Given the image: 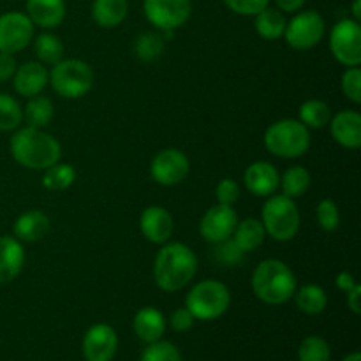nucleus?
<instances>
[{
  "label": "nucleus",
  "mask_w": 361,
  "mask_h": 361,
  "mask_svg": "<svg viewBox=\"0 0 361 361\" xmlns=\"http://www.w3.org/2000/svg\"><path fill=\"white\" fill-rule=\"evenodd\" d=\"M11 155L20 166L34 171H44L62 157V147L51 134L35 127H18L11 137Z\"/></svg>",
  "instance_id": "1"
},
{
  "label": "nucleus",
  "mask_w": 361,
  "mask_h": 361,
  "mask_svg": "<svg viewBox=\"0 0 361 361\" xmlns=\"http://www.w3.org/2000/svg\"><path fill=\"white\" fill-rule=\"evenodd\" d=\"M197 271V257L189 245L168 242L161 247L154 261V279L159 289L176 293L190 284Z\"/></svg>",
  "instance_id": "2"
},
{
  "label": "nucleus",
  "mask_w": 361,
  "mask_h": 361,
  "mask_svg": "<svg viewBox=\"0 0 361 361\" xmlns=\"http://www.w3.org/2000/svg\"><path fill=\"white\" fill-rule=\"evenodd\" d=\"M252 291L267 305H284L295 296L296 277L281 259H264L252 274Z\"/></svg>",
  "instance_id": "3"
},
{
  "label": "nucleus",
  "mask_w": 361,
  "mask_h": 361,
  "mask_svg": "<svg viewBox=\"0 0 361 361\" xmlns=\"http://www.w3.org/2000/svg\"><path fill=\"white\" fill-rule=\"evenodd\" d=\"M263 141L267 150L275 157L298 159L309 152L310 133L300 120L282 118L268 127Z\"/></svg>",
  "instance_id": "4"
},
{
  "label": "nucleus",
  "mask_w": 361,
  "mask_h": 361,
  "mask_svg": "<svg viewBox=\"0 0 361 361\" xmlns=\"http://www.w3.org/2000/svg\"><path fill=\"white\" fill-rule=\"evenodd\" d=\"M95 81L90 63L80 59H62L51 66L48 83L63 99H80L92 90Z\"/></svg>",
  "instance_id": "5"
},
{
  "label": "nucleus",
  "mask_w": 361,
  "mask_h": 361,
  "mask_svg": "<svg viewBox=\"0 0 361 361\" xmlns=\"http://www.w3.org/2000/svg\"><path fill=\"white\" fill-rule=\"evenodd\" d=\"M231 305V293L221 281L207 279L192 286L185 298V309L200 321L219 319Z\"/></svg>",
  "instance_id": "6"
},
{
  "label": "nucleus",
  "mask_w": 361,
  "mask_h": 361,
  "mask_svg": "<svg viewBox=\"0 0 361 361\" xmlns=\"http://www.w3.org/2000/svg\"><path fill=\"white\" fill-rule=\"evenodd\" d=\"M261 222L267 236L277 242H289L300 231V212L295 200L284 194H271L261 210Z\"/></svg>",
  "instance_id": "7"
},
{
  "label": "nucleus",
  "mask_w": 361,
  "mask_h": 361,
  "mask_svg": "<svg viewBox=\"0 0 361 361\" xmlns=\"http://www.w3.org/2000/svg\"><path fill=\"white\" fill-rule=\"evenodd\" d=\"M324 32L326 23L317 11H298L286 25L284 39L293 49L305 51L323 41Z\"/></svg>",
  "instance_id": "8"
},
{
  "label": "nucleus",
  "mask_w": 361,
  "mask_h": 361,
  "mask_svg": "<svg viewBox=\"0 0 361 361\" xmlns=\"http://www.w3.org/2000/svg\"><path fill=\"white\" fill-rule=\"evenodd\" d=\"M330 51L338 63L360 67L361 63V27L360 21L345 18L335 23L330 32Z\"/></svg>",
  "instance_id": "9"
},
{
  "label": "nucleus",
  "mask_w": 361,
  "mask_h": 361,
  "mask_svg": "<svg viewBox=\"0 0 361 361\" xmlns=\"http://www.w3.org/2000/svg\"><path fill=\"white\" fill-rule=\"evenodd\" d=\"M143 13L157 30L183 27L192 14V0H143Z\"/></svg>",
  "instance_id": "10"
},
{
  "label": "nucleus",
  "mask_w": 361,
  "mask_h": 361,
  "mask_svg": "<svg viewBox=\"0 0 361 361\" xmlns=\"http://www.w3.org/2000/svg\"><path fill=\"white\" fill-rule=\"evenodd\" d=\"M35 25L20 11L0 14V51L18 53L34 41Z\"/></svg>",
  "instance_id": "11"
},
{
  "label": "nucleus",
  "mask_w": 361,
  "mask_h": 361,
  "mask_svg": "<svg viewBox=\"0 0 361 361\" xmlns=\"http://www.w3.org/2000/svg\"><path fill=\"white\" fill-rule=\"evenodd\" d=\"M190 171L189 157L178 148L157 152L150 162V175L159 185L173 187L182 183Z\"/></svg>",
  "instance_id": "12"
},
{
  "label": "nucleus",
  "mask_w": 361,
  "mask_h": 361,
  "mask_svg": "<svg viewBox=\"0 0 361 361\" xmlns=\"http://www.w3.org/2000/svg\"><path fill=\"white\" fill-rule=\"evenodd\" d=\"M236 224H238V215L235 208L217 203L201 217L200 235L204 242L215 245V243L231 238Z\"/></svg>",
  "instance_id": "13"
},
{
  "label": "nucleus",
  "mask_w": 361,
  "mask_h": 361,
  "mask_svg": "<svg viewBox=\"0 0 361 361\" xmlns=\"http://www.w3.org/2000/svg\"><path fill=\"white\" fill-rule=\"evenodd\" d=\"M116 348L118 337L109 324H94L83 337V355L87 361H111Z\"/></svg>",
  "instance_id": "14"
},
{
  "label": "nucleus",
  "mask_w": 361,
  "mask_h": 361,
  "mask_svg": "<svg viewBox=\"0 0 361 361\" xmlns=\"http://www.w3.org/2000/svg\"><path fill=\"white\" fill-rule=\"evenodd\" d=\"M140 229L145 238L155 245H164L171 240L175 231V221L164 207L145 208L140 217Z\"/></svg>",
  "instance_id": "15"
},
{
  "label": "nucleus",
  "mask_w": 361,
  "mask_h": 361,
  "mask_svg": "<svg viewBox=\"0 0 361 361\" xmlns=\"http://www.w3.org/2000/svg\"><path fill=\"white\" fill-rule=\"evenodd\" d=\"M243 183L247 190L256 197H270L277 192L281 175L271 162L256 161L243 171Z\"/></svg>",
  "instance_id": "16"
},
{
  "label": "nucleus",
  "mask_w": 361,
  "mask_h": 361,
  "mask_svg": "<svg viewBox=\"0 0 361 361\" xmlns=\"http://www.w3.org/2000/svg\"><path fill=\"white\" fill-rule=\"evenodd\" d=\"M330 133L341 147L358 150L361 147V115L355 109H344L330 120Z\"/></svg>",
  "instance_id": "17"
},
{
  "label": "nucleus",
  "mask_w": 361,
  "mask_h": 361,
  "mask_svg": "<svg viewBox=\"0 0 361 361\" xmlns=\"http://www.w3.org/2000/svg\"><path fill=\"white\" fill-rule=\"evenodd\" d=\"M48 80L49 71L46 69L44 63L34 60V62H25L18 66L16 73L13 76V87L18 94L30 99L44 90Z\"/></svg>",
  "instance_id": "18"
},
{
  "label": "nucleus",
  "mask_w": 361,
  "mask_h": 361,
  "mask_svg": "<svg viewBox=\"0 0 361 361\" xmlns=\"http://www.w3.org/2000/svg\"><path fill=\"white\" fill-rule=\"evenodd\" d=\"M25 250L16 236H0V284H9L21 274Z\"/></svg>",
  "instance_id": "19"
},
{
  "label": "nucleus",
  "mask_w": 361,
  "mask_h": 361,
  "mask_svg": "<svg viewBox=\"0 0 361 361\" xmlns=\"http://www.w3.org/2000/svg\"><path fill=\"white\" fill-rule=\"evenodd\" d=\"M51 231V221L48 215L41 210L23 212L20 217L14 221L13 233L20 242H41Z\"/></svg>",
  "instance_id": "20"
},
{
  "label": "nucleus",
  "mask_w": 361,
  "mask_h": 361,
  "mask_svg": "<svg viewBox=\"0 0 361 361\" xmlns=\"http://www.w3.org/2000/svg\"><path fill=\"white\" fill-rule=\"evenodd\" d=\"M66 0H27V16L37 27L51 30L66 20Z\"/></svg>",
  "instance_id": "21"
},
{
  "label": "nucleus",
  "mask_w": 361,
  "mask_h": 361,
  "mask_svg": "<svg viewBox=\"0 0 361 361\" xmlns=\"http://www.w3.org/2000/svg\"><path fill=\"white\" fill-rule=\"evenodd\" d=\"M134 331L147 344L161 341L166 331V317L155 307H143L136 312L133 321Z\"/></svg>",
  "instance_id": "22"
},
{
  "label": "nucleus",
  "mask_w": 361,
  "mask_h": 361,
  "mask_svg": "<svg viewBox=\"0 0 361 361\" xmlns=\"http://www.w3.org/2000/svg\"><path fill=\"white\" fill-rule=\"evenodd\" d=\"M127 14H129L127 0H94L92 4V20L102 28L118 27Z\"/></svg>",
  "instance_id": "23"
},
{
  "label": "nucleus",
  "mask_w": 361,
  "mask_h": 361,
  "mask_svg": "<svg viewBox=\"0 0 361 361\" xmlns=\"http://www.w3.org/2000/svg\"><path fill=\"white\" fill-rule=\"evenodd\" d=\"M231 238L247 254L254 252V250H257L263 245L264 238H267V231H264V226L259 219L250 217L238 221Z\"/></svg>",
  "instance_id": "24"
},
{
  "label": "nucleus",
  "mask_w": 361,
  "mask_h": 361,
  "mask_svg": "<svg viewBox=\"0 0 361 361\" xmlns=\"http://www.w3.org/2000/svg\"><path fill=\"white\" fill-rule=\"evenodd\" d=\"M286 25H288V20H286L284 13L274 9V7H264L261 13L256 14V21H254L257 35L267 39V41L284 37Z\"/></svg>",
  "instance_id": "25"
},
{
  "label": "nucleus",
  "mask_w": 361,
  "mask_h": 361,
  "mask_svg": "<svg viewBox=\"0 0 361 361\" xmlns=\"http://www.w3.org/2000/svg\"><path fill=\"white\" fill-rule=\"evenodd\" d=\"M295 302L296 307L302 310L303 314L309 316H317L323 312L328 305V295L321 286L317 284H305L295 291Z\"/></svg>",
  "instance_id": "26"
},
{
  "label": "nucleus",
  "mask_w": 361,
  "mask_h": 361,
  "mask_svg": "<svg viewBox=\"0 0 361 361\" xmlns=\"http://www.w3.org/2000/svg\"><path fill=\"white\" fill-rule=\"evenodd\" d=\"M53 115H55V108H53L51 99L41 94L28 99L23 109V118L27 120L28 126L35 127V129H44L53 120Z\"/></svg>",
  "instance_id": "27"
},
{
  "label": "nucleus",
  "mask_w": 361,
  "mask_h": 361,
  "mask_svg": "<svg viewBox=\"0 0 361 361\" xmlns=\"http://www.w3.org/2000/svg\"><path fill=\"white\" fill-rule=\"evenodd\" d=\"M63 42L60 41L59 35L51 34V32H44L34 37V53L37 56V62L44 63V66H55L56 62L63 59Z\"/></svg>",
  "instance_id": "28"
},
{
  "label": "nucleus",
  "mask_w": 361,
  "mask_h": 361,
  "mask_svg": "<svg viewBox=\"0 0 361 361\" xmlns=\"http://www.w3.org/2000/svg\"><path fill=\"white\" fill-rule=\"evenodd\" d=\"M300 122L309 129H323L330 123L331 109L321 99H309L298 109Z\"/></svg>",
  "instance_id": "29"
},
{
  "label": "nucleus",
  "mask_w": 361,
  "mask_h": 361,
  "mask_svg": "<svg viewBox=\"0 0 361 361\" xmlns=\"http://www.w3.org/2000/svg\"><path fill=\"white\" fill-rule=\"evenodd\" d=\"M310 182H312L310 180V173L303 166H293V168L286 169L284 175L281 176L279 187L282 189L284 196L296 200V197H302L309 190Z\"/></svg>",
  "instance_id": "30"
},
{
  "label": "nucleus",
  "mask_w": 361,
  "mask_h": 361,
  "mask_svg": "<svg viewBox=\"0 0 361 361\" xmlns=\"http://www.w3.org/2000/svg\"><path fill=\"white\" fill-rule=\"evenodd\" d=\"M76 180V169L73 168V164H67V162H56V164L49 166L48 169H44V176H42V185L48 190H66Z\"/></svg>",
  "instance_id": "31"
},
{
  "label": "nucleus",
  "mask_w": 361,
  "mask_h": 361,
  "mask_svg": "<svg viewBox=\"0 0 361 361\" xmlns=\"http://www.w3.org/2000/svg\"><path fill=\"white\" fill-rule=\"evenodd\" d=\"M166 49V41L159 32H143L134 42V53L143 62H155Z\"/></svg>",
  "instance_id": "32"
},
{
  "label": "nucleus",
  "mask_w": 361,
  "mask_h": 361,
  "mask_svg": "<svg viewBox=\"0 0 361 361\" xmlns=\"http://www.w3.org/2000/svg\"><path fill=\"white\" fill-rule=\"evenodd\" d=\"M23 122V108L20 102L9 94L0 92V130L9 133L16 130Z\"/></svg>",
  "instance_id": "33"
},
{
  "label": "nucleus",
  "mask_w": 361,
  "mask_h": 361,
  "mask_svg": "<svg viewBox=\"0 0 361 361\" xmlns=\"http://www.w3.org/2000/svg\"><path fill=\"white\" fill-rule=\"evenodd\" d=\"M298 358L300 361H330V345L323 337H317V335L307 337L300 344Z\"/></svg>",
  "instance_id": "34"
},
{
  "label": "nucleus",
  "mask_w": 361,
  "mask_h": 361,
  "mask_svg": "<svg viewBox=\"0 0 361 361\" xmlns=\"http://www.w3.org/2000/svg\"><path fill=\"white\" fill-rule=\"evenodd\" d=\"M316 217L321 228L328 233L337 231L341 226V212H338L337 203L334 200L319 201L316 208Z\"/></svg>",
  "instance_id": "35"
},
{
  "label": "nucleus",
  "mask_w": 361,
  "mask_h": 361,
  "mask_svg": "<svg viewBox=\"0 0 361 361\" xmlns=\"http://www.w3.org/2000/svg\"><path fill=\"white\" fill-rule=\"evenodd\" d=\"M141 361H182V356L171 342L157 341L148 344L141 355Z\"/></svg>",
  "instance_id": "36"
},
{
  "label": "nucleus",
  "mask_w": 361,
  "mask_h": 361,
  "mask_svg": "<svg viewBox=\"0 0 361 361\" xmlns=\"http://www.w3.org/2000/svg\"><path fill=\"white\" fill-rule=\"evenodd\" d=\"M243 252L238 245L235 243V240L228 238L221 243H215L214 257L217 259V263L224 264V267H236L243 261Z\"/></svg>",
  "instance_id": "37"
},
{
  "label": "nucleus",
  "mask_w": 361,
  "mask_h": 361,
  "mask_svg": "<svg viewBox=\"0 0 361 361\" xmlns=\"http://www.w3.org/2000/svg\"><path fill=\"white\" fill-rule=\"evenodd\" d=\"M341 88L345 99H349L355 104L361 102V71L360 67H348L342 73Z\"/></svg>",
  "instance_id": "38"
},
{
  "label": "nucleus",
  "mask_w": 361,
  "mask_h": 361,
  "mask_svg": "<svg viewBox=\"0 0 361 361\" xmlns=\"http://www.w3.org/2000/svg\"><path fill=\"white\" fill-rule=\"evenodd\" d=\"M229 11L240 16H256L257 13L268 7L270 0H222Z\"/></svg>",
  "instance_id": "39"
},
{
  "label": "nucleus",
  "mask_w": 361,
  "mask_h": 361,
  "mask_svg": "<svg viewBox=\"0 0 361 361\" xmlns=\"http://www.w3.org/2000/svg\"><path fill=\"white\" fill-rule=\"evenodd\" d=\"M215 197H217L219 204H228L233 207L236 201L240 200V185L236 180L224 178L215 189Z\"/></svg>",
  "instance_id": "40"
},
{
  "label": "nucleus",
  "mask_w": 361,
  "mask_h": 361,
  "mask_svg": "<svg viewBox=\"0 0 361 361\" xmlns=\"http://www.w3.org/2000/svg\"><path fill=\"white\" fill-rule=\"evenodd\" d=\"M194 321L196 319H194V316L185 309V307L173 310L171 317H169V324H171V328L175 331H180V334L189 331L190 328L194 326Z\"/></svg>",
  "instance_id": "41"
},
{
  "label": "nucleus",
  "mask_w": 361,
  "mask_h": 361,
  "mask_svg": "<svg viewBox=\"0 0 361 361\" xmlns=\"http://www.w3.org/2000/svg\"><path fill=\"white\" fill-rule=\"evenodd\" d=\"M18 69V62L13 53L0 51V81L13 80L14 73Z\"/></svg>",
  "instance_id": "42"
},
{
  "label": "nucleus",
  "mask_w": 361,
  "mask_h": 361,
  "mask_svg": "<svg viewBox=\"0 0 361 361\" xmlns=\"http://www.w3.org/2000/svg\"><path fill=\"white\" fill-rule=\"evenodd\" d=\"M348 295V307L353 314H361V286L356 284L351 291L345 293Z\"/></svg>",
  "instance_id": "43"
},
{
  "label": "nucleus",
  "mask_w": 361,
  "mask_h": 361,
  "mask_svg": "<svg viewBox=\"0 0 361 361\" xmlns=\"http://www.w3.org/2000/svg\"><path fill=\"white\" fill-rule=\"evenodd\" d=\"M335 284H337V288L341 289V291L348 293L351 291L358 282H356L355 275H353L351 271H341V274L337 275V279H335Z\"/></svg>",
  "instance_id": "44"
},
{
  "label": "nucleus",
  "mask_w": 361,
  "mask_h": 361,
  "mask_svg": "<svg viewBox=\"0 0 361 361\" xmlns=\"http://www.w3.org/2000/svg\"><path fill=\"white\" fill-rule=\"evenodd\" d=\"M307 0H275L277 4V9L282 13H298L303 6H305Z\"/></svg>",
  "instance_id": "45"
},
{
  "label": "nucleus",
  "mask_w": 361,
  "mask_h": 361,
  "mask_svg": "<svg viewBox=\"0 0 361 361\" xmlns=\"http://www.w3.org/2000/svg\"><path fill=\"white\" fill-rule=\"evenodd\" d=\"M351 13H353V20L356 21L361 20V0H353Z\"/></svg>",
  "instance_id": "46"
},
{
  "label": "nucleus",
  "mask_w": 361,
  "mask_h": 361,
  "mask_svg": "<svg viewBox=\"0 0 361 361\" xmlns=\"http://www.w3.org/2000/svg\"><path fill=\"white\" fill-rule=\"evenodd\" d=\"M342 361H361V355L358 351H355V353H351V355L345 356V358Z\"/></svg>",
  "instance_id": "47"
}]
</instances>
